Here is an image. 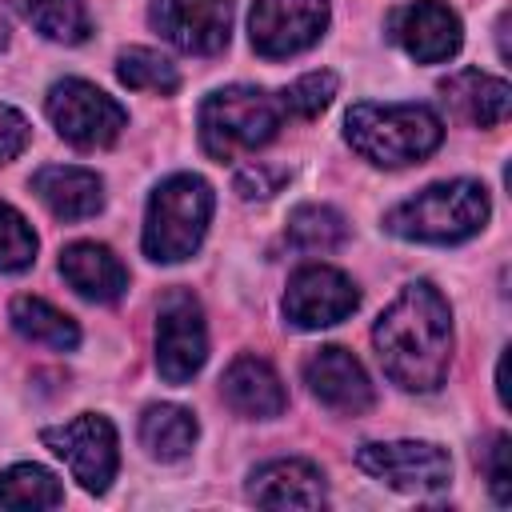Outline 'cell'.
<instances>
[{"instance_id": "obj_1", "label": "cell", "mask_w": 512, "mask_h": 512, "mask_svg": "<svg viewBox=\"0 0 512 512\" xmlns=\"http://www.w3.org/2000/svg\"><path fill=\"white\" fill-rule=\"evenodd\" d=\"M372 344L384 376L404 392H432L452 364V308L436 284L412 280L380 312Z\"/></svg>"}, {"instance_id": "obj_2", "label": "cell", "mask_w": 512, "mask_h": 512, "mask_svg": "<svg viewBox=\"0 0 512 512\" xmlns=\"http://www.w3.org/2000/svg\"><path fill=\"white\" fill-rule=\"evenodd\" d=\"M344 136L364 160L404 168L440 148L444 124L428 104H352L344 116Z\"/></svg>"}, {"instance_id": "obj_3", "label": "cell", "mask_w": 512, "mask_h": 512, "mask_svg": "<svg viewBox=\"0 0 512 512\" xmlns=\"http://www.w3.org/2000/svg\"><path fill=\"white\" fill-rule=\"evenodd\" d=\"M488 192L476 180H440L420 188L416 196L400 200L388 216L384 228L400 240H420V244H460L476 236L488 224Z\"/></svg>"}, {"instance_id": "obj_4", "label": "cell", "mask_w": 512, "mask_h": 512, "mask_svg": "<svg viewBox=\"0 0 512 512\" xmlns=\"http://www.w3.org/2000/svg\"><path fill=\"white\" fill-rule=\"evenodd\" d=\"M212 220V184L192 172L168 176L152 196L144 212V256L156 264H180L188 260Z\"/></svg>"}, {"instance_id": "obj_5", "label": "cell", "mask_w": 512, "mask_h": 512, "mask_svg": "<svg viewBox=\"0 0 512 512\" xmlns=\"http://www.w3.org/2000/svg\"><path fill=\"white\" fill-rule=\"evenodd\" d=\"M280 124H284L280 96L252 88V84L216 88L200 104V144L220 164L268 144Z\"/></svg>"}, {"instance_id": "obj_6", "label": "cell", "mask_w": 512, "mask_h": 512, "mask_svg": "<svg viewBox=\"0 0 512 512\" xmlns=\"http://www.w3.org/2000/svg\"><path fill=\"white\" fill-rule=\"evenodd\" d=\"M48 120L52 128L72 144V148H108L124 128H128V112L100 92L96 84L80 80V76H64L48 88Z\"/></svg>"}, {"instance_id": "obj_7", "label": "cell", "mask_w": 512, "mask_h": 512, "mask_svg": "<svg viewBox=\"0 0 512 512\" xmlns=\"http://www.w3.org/2000/svg\"><path fill=\"white\" fill-rule=\"evenodd\" d=\"M356 464L380 484L408 496H436L452 484V460L428 440H372L356 448Z\"/></svg>"}, {"instance_id": "obj_8", "label": "cell", "mask_w": 512, "mask_h": 512, "mask_svg": "<svg viewBox=\"0 0 512 512\" xmlns=\"http://www.w3.org/2000/svg\"><path fill=\"white\" fill-rule=\"evenodd\" d=\"M208 360V328L188 288L164 292L156 308V368L168 384H188Z\"/></svg>"}, {"instance_id": "obj_9", "label": "cell", "mask_w": 512, "mask_h": 512, "mask_svg": "<svg viewBox=\"0 0 512 512\" xmlns=\"http://www.w3.org/2000/svg\"><path fill=\"white\" fill-rule=\"evenodd\" d=\"M40 440L68 464V472L80 480V488H88V492L100 496L116 480L120 448H116V428H112L108 416L80 412L76 420L60 424V428H44Z\"/></svg>"}, {"instance_id": "obj_10", "label": "cell", "mask_w": 512, "mask_h": 512, "mask_svg": "<svg viewBox=\"0 0 512 512\" xmlns=\"http://www.w3.org/2000/svg\"><path fill=\"white\" fill-rule=\"evenodd\" d=\"M328 28V0H252L248 36L256 56L288 60L312 48Z\"/></svg>"}, {"instance_id": "obj_11", "label": "cell", "mask_w": 512, "mask_h": 512, "mask_svg": "<svg viewBox=\"0 0 512 512\" xmlns=\"http://www.w3.org/2000/svg\"><path fill=\"white\" fill-rule=\"evenodd\" d=\"M360 304L356 284L332 264H304L292 272L284 292V316L296 328H328L352 316Z\"/></svg>"}, {"instance_id": "obj_12", "label": "cell", "mask_w": 512, "mask_h": 512, "mask_svg": "<svg viewBox=\"0 0 512 512\" xmlns=\"http://www.w3.org/2000/svg\"><path fill=\"white\" fill-rule=\"evenodd\" d=\"M152 28L192 56H216L232 32V0H152Z\"/></svg>"}, {"instance_id": "obj_13", "label": "cell", "mask_w": 512, "mask_h": 512, "mask_svg": "<svg viewBox=\"0 0 512 512\" xmlns=\"http://www.w3.org/2000/svg\"><path fill=\"white\" fill-rule=\"evenodd\" d=\"M392 40L416 60V64H440L460 52L464 28L460 16L444 0H412L388 16Z\"/></svg>"}, {"instance_id": "obj_14", "label": "cell", "mask_w": 512, "mask_h": 512, "mask_svg": "<svg viewBox=\"0 0 512 512\" xmlns=\"http://www.w3.org/2000/svg\"><path fill=\"white\" fill-rule=\"evenodd\" d=\"M304 384H308V392H312L324 408H332V412H340V416H360V412H368L372 400H376L364 364H360L348 348H336V344L316 348V352L304 360Z\"/></svg>"}, {"instance_id": "obj_15", "label": "cell", "mask_w": 512, "mask_h": 512, "mask_svg": "<svg viewBox=\"0 0 512 512\" xmlns=\"http://www.w3.org/2000/svg\"><path fill=\"white\" fill-rule=\"evenodd\" d=\"M248 500L264 508H320L328 500L324 472L312 460H268L248 476Z\"/></svg>"}, {"instance_id": "obj_16", "label": "cell", "mask_w": 512, "mask_h": 512, "mask_svg": "<svg viewBox=\"0 0 512 512\" xmlns=\"http://www.w3.org/2000/svg\"><path fill=\"white\" fill-rule=\"evenodd\" d=\"M220 392L232 412L248 420H272L288 408V392L276 376V368L260 356H236L220 380Z\"/></svg>"}, {"instance_id": "obj_17", "label": "cell", "mask_w": 512, "mask_h": 512, "mask_svg": "<svg viewBox=\"0 0 512 512\" xmlns=\"http://www.w3.org/2000/svg\"><path fill=\"white\" fill-rule=\"evenodd\" d=\"M32 192L56 220H88L104 208V180L76 164H44L32 176Z\"/></svg>"}, {"instance_id": "obj_18", "label": "cell", "mask_w": 512, "mask_h": 512, "mask_svg": "<svg viewBox=\"0 0 512 512\" xmlns=\"http://www.w3.org/2000/svg\"><path fill=\"white\" fill-rule=\"evenodd\" d=\"M60 276L96 304H112L124 296L128 288V268L116 260L112 248L96 244V240H76L60 252Z\"/></svg>"}, {"instance_id": "obj_19", "label": "cell", "mask_w": 512, "mask_h": 512, "mask_svg": "<svg viewBox=\"0 0 512 512\" xmlns=\"http://www.w3.org/2000/svg\"><path fill=\"white\" fill-rule=\"evenodd\" d=\"M440 92H444V100L452 104V112H456L460 120L476 124V128H496V124H504V116H508V108H512V88H508V80L488 76V72H480V68H460V72H452V76L440 84Z\"/></svg>"}, {"instance_id": "obj_20", "label": "cell", "mask_w": 512, "mask_h": 512, "mask_svg": "<svg viewBox=\"0 0 512 512\" xmlns=\"http://www.w3.org/2000/svg\"><path fill=\"white\" fill-rule=\"evenodd\" d=\"M196 436H200V424L180 404H148L140 416V444L148 448V456H156L164 464L184 460L192 452Z\"/></svg>"}, {"instance_id": "obj_21", "label": "cell", "mask_w": 512, "mask_h": 512, "mask_svg": "<svg viewBox=\"0 0 512 512\" xmlns=\"http://www.w3.org/2000/svg\"><path fill=\"white\" fill-rule=\"evenodd\" d=\"M8 320H12V328H16L24 340H32V344H44V348H56V352H72V348L80 344L76 320H72L68 312L52 308V304L40 300V296H16V300L8 304Z\"/></svg>"}, {"instance_id": "obj_22", "label": "cell", "mask_w": 512, "mask_h": 512, "mask_svg": "<svg viewBox=\"0 0 512 512\" xmlns=\"http://www.w3.org/2000/svg\"><path fill=\"white\" fill-rule=\"evenodd\" d=\"M60 500V480L40 464H12L0 472V508H56Z\"/></svg>"}, {"instance_id": "obj_23", "label": "cell", "mask_w": 512, "mask_h": 512, "mask_svg": "<svg viewBox=\"0 0 512 512\" xmlns=\"http://www.w3.org/2000/svg\"><path fill=\"white\" fill-rule=\"evenodd\" d=\"M116 76L124 88H136V92H160V96H172L180 88V72L168 56H160L156 48H124L116 56Z\"/></svg>"}, {"instance_id": "obj_24", "label": "cell", "mask_w": 512, "mask_h": 512, "mask_svg": "<svg viewBox=\"0 0 512 512\" xmlns=\"http://www.w3.org/2000/svg\"><path fill=\"white\" fill-rule=\"evenodd\" d=\"M288 240L304 252H328V248H340L348 240V224L328 204H300L288 216Z\"/></svg>"}, {"instance_id": "obj_25", "label": "cell", "mask_w": 512, "mask_h": 512, "mask_svg": "<svg viewBox=\"0 0 512 512\" xmlns=\"http://www.w3.org/2000/svg\"><path fill=\"white\" fill-rule=\"evenodd\" d=\"M24 8H28V20L36 24V32L48 40L80 44L92 32L84 0H24Z\"/></svg>"}, {"instance_id": "obj_26", "label": "cell", "mask_w": 512, "mask_h": 512, "mask_svg": "<svg viewBox=\"0 0 512 512\" xmlns=\"http://www.w3.org/2000/svg\"><path fill=\"white\" fill-rule=\"evenodd\" d=\"M332 96H336V76L332 72H304L300 80H292L280 92V108H284V116L312 120L332 104Z\"/></svg>"}, {"instance_id": "obj_27", "label": "cell", "mask_w": 512, "mask_h": 512, "mask_svg": "<svg viewBox=\"0 0 512 512\" xmlns=\"http://www.w3.org/2000/svg\"><path fill=\"white\" fill-rule=\"evenodd\" d=\"M36 260V232L12 208L0 204V272H24Z\"/></svg>"}, {"instance_id": "obj_28", "label": "cell", "mask_w": 512, "mask_h": 512, "mask_svg": "<svg viewBox=\"0 0 512 512\" xmlns=\"http://www.w3.org/2000/svg\"><path fill=\"white\" fill-rule=\"evenodd\" d=\"M288 180V172L284 168H268V164H248V168H240L236 172V192L244 196V200H268L272 192H280V184Z\"/></svg>"}, {"instance_id": "obj_29", "label": "cell", "mask_w": 512, "mask_h": 512, "mask_svg": "<svg viewBox=\"0 0 512 512\" xmlns=\"http://www.w3.org/2000/svg\"><path fill=\"white\" fill-rule=\"evenodd\" d=\"M508 456H512V440L508 436H496L492 448H488V488L496 496V504H512V468H508Z\"/></svg>"}, {"instance_id": "obj_30", "label": "cell", "mask_w": 512, "mask_h": 512, "mask_svg": "<svg viewBox=\"0 0 512 512\" xmlns=\"http://www.w3.org/2000/svg\"><path fill=\"white\" fill-rule=\"evenodd\" d=\"M32 140V124L24 112H16L12 104H0V164L16 160Z\"/></svg>"}, {"instance_id": "obj_31", "label": "cell", "mask_w": 512, "mask_h": 512, "mask_svg": "<svg viewBox=\"0 0 512 512\" xmlns=\"http://www.w3.org/2000/svg\"><path fill=\"white\" fill-rule=\"evenodd\" d=\"M4 44H8V20L0 16V48H4Z\"/></svg>"}]
</instances>
